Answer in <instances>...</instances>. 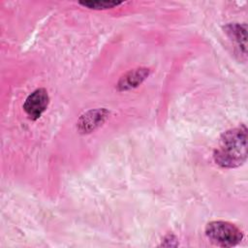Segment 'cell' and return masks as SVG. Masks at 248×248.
Returning <instances> with one entry per match:
<instances>
[{"mask_svg":"<svg viewBox=\"0 0 248 248\" xmlns=\"http://www.w3.org/2000/svg\"><path fill=\"white\" fill-rule=\"evenodd\" d=\"M213 159L222 168H236L247 159V129L245 125L230 129L222 134L219 148L213 153Z\"/></svg>","mask_w":248,"mask_h":248,"instance_id":"cell-1","label":"cell"},{"mask_svg":"<svg viewBox=\"0 0 248 248\" xmlns=\"http://www.w3.org/2000/svg\"><path fill=\"white\" fill-rule=\"evenodd\" d=\"M205 235L216 246L232 247L243 238L242 231L227 221H212L205 227Z\"/></svg>","mask_w":248,"mask_h":248,"instance_id":"cell-2","label":"cell"},{"mask_svg":"<svg viewBox=\"0 0 248 248\" xmlns=\"http://www.w3.org/2000/svg\"><path fill=\"white\" fill-rule=\"evenodd\" d=\"M49 104V96L45 88H38L26 98L23 109L31 120H37L46 109Z\"/></svg>","mask_w":248,"mask_h":248,"instance_id":"cell-3","label":"cell"},{"mask_svg":"<svg viewBox=\"0 0 248 248\" xmlns=\"http://www.w3.org/2000/svg\"><path fill=\"white\" fill-rule=\"evenodd\" d=\"M109 112L105 108H97L86 111L78 121V129L82 134L91 133L100 127L108 118Z\"/></svg>","mask_w":248,"mask_h":248,"instance_id":"cell-4","label":"cell"},{"mask_svg":"<svg viewBox=\"0 0 248 248\" xmlns=\"http://www.w3.org/2000/svg\"><path fill=\"white\" fill-rule=\"evenodd\" d=\"M150 70L148 68H137L125 73L117 82V89L119 91H127L138 87L149 76Z\"/></svg>","mask_w":248,"mask_h":248,"instance_id":"cell-5","label":"cell"},{"mask_svg":"<svg viewBox=\"0 0 248 248\" xmlns=\"http://www.w3.org/2000/svg\"><path fill=\"white\" fill-rule=\"evenodd\" d=\"M226 33L228 36L233 40L235 43H237L239 48L242 49L243 53H246V24H238V23H232L229 24L225 27Z\"/></svg>","mask_w":248,"mask_h":248,"instance_id":"cell-6","label":"cell"},{"mask_svg":"<svg viewBox=\"0 0 248 248\" xmlns=\"http://www.w3.org/2000/svg\"><path fill=\"white\" fill-rule=\"evenodd\" d=\"M79 5L91 9V10H107L112 9L123 4L122 1H80L78 2Z\"/></svg>","mask_w":248,"mask_h":248,"instance_id":"cell-7","label":"cell"}]
</instances>
